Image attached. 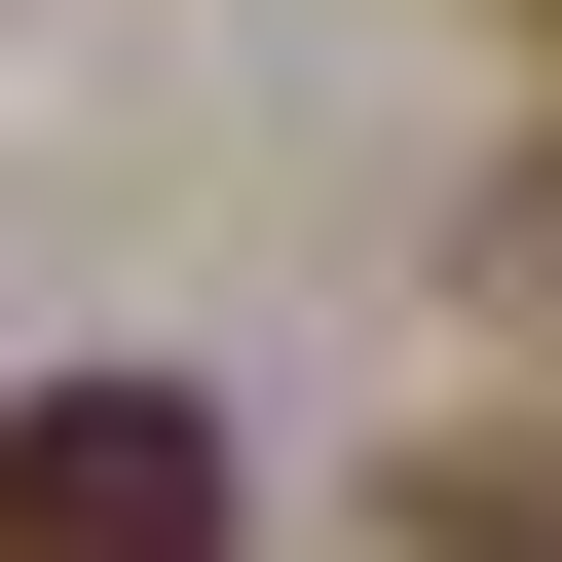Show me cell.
I'll return each instance as SVG.
<instances>
[{
	"instance_id": "1",
	"label": "cell",
	"mask_w": 562,
	"mask_h": 562,
	"mask_svg": "<svg viewBox=\"0 0 562 562\" xmlns=\"http://www.w3.org/2000/svg\"><path fill=\"white\" fill-rule=\"evenodd\" d=\"M0 562H225V413L188 375H38L0 413Z\"/></svg>"
}]
</instances>
